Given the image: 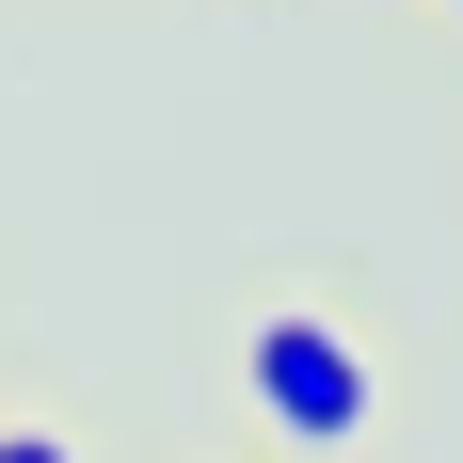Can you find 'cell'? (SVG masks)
<instances>
[{"instance_id": "6da1fadb", "label": "cell", "mask_w": 463, "mask_h": 463, "mask_svg": "<svg viewBox=\"0 0 463 463\" xmlns=\"http://www.w3.org/2000/svg\"><path fill=\"white\" fill-rule=\"evenodd\" d=\"M240 383H256V416H272V448H352V431L383 416V383H368V335L335 320V304H272V320L240 335Z\"/></svg>"}, {"instance_id": "7a4b0ae2", "label": "cell", "mask_w": 463, "mask_h": 463, "mask_svg": "<svg viewBox=\"0 0 463 463\" xmlns=\"http://www.w3.org/2000/svg\"><path fill=\"white\" fill-rule=\"evenodd\" d=\"M0 463H80V448H64V431H0Z\"/></svg>"}, {"instance_id": "3957f363", "label": "cell", "mask_w": 463, "mask_h": 463, "mask_svg": "<svg viewBox=\"0 0 463 463\" xmlns=\"http://www.w3.org/2000/svg\"><path fill=\"white\" fill-rule=\"evenodd\" d=\"M448 33H463V0H448Z\"/></svg>"}]
</instances>
